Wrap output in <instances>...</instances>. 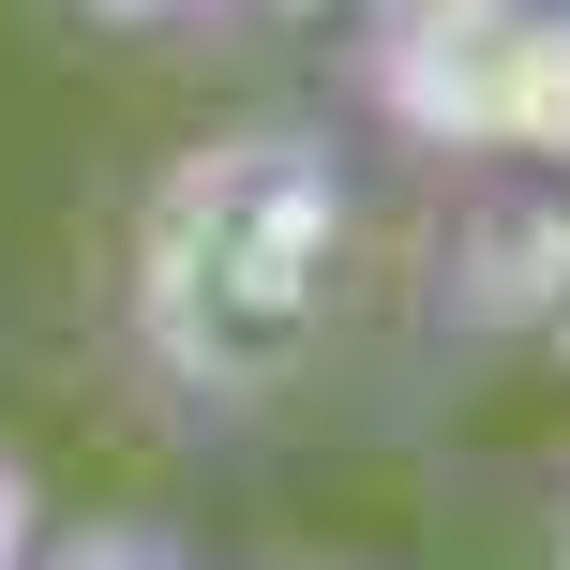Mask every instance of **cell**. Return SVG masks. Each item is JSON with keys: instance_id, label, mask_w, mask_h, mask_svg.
<instances>
[{"instance_id": "obj_3", "label": "cell", "mask_w": 570, "mask_h": 570, "mask_svg": "<svg viewBox=\"0 0 570 570\" xmlns=\"http://www.w3.org/2000/svg\"><path fill=\"white\" fill-rule=\"evenodd\" d=\"M435 315L481 361L570 375V180L481 166V196L451 210V256H435Z\"/></svg>"}, {"instance_id": "obj_1", "label": "cell", "mask_w": 570, "mask_h": 570, "mask_svg": "<svg viewBox=\"0 0 570 570\" xmlns=\"http://www.w3.org/2000/svg\"><path fill=\"white\" fill-rule=\"evenodd\" d=\"M361 150L331 120L180 136L120 210V345L180 421H271L361 315Z\"/></svg>"}, {"instance_id": "obj_4", "label": "cell", "mask_w": 570, "mask_h": 570, "mask_svg": "<svg viewBox=\"0 0 570 570\" xmlns=\"http://www.w3.org/2000/svg\"><path fill=\"white\" fill-rule=\"evenodd\" d=\"M90 30H136V46H210V30H315L361 16V0H76Z\"/></svg>"}, {"instance_id": "obj_2", "label": "cell", "mask_w": 570, "mask_h": 570, "mask_svg": "<svg viewBox=\"0 0 570 570\" xmlns=\"http://www.w3.org/2000/svg\"><path fill=\"white\" fill-rule=\"evenodd\" d=\"M361 106L435 166L570 180V0H361Z\"/></svg>"}, {"instance_id": "obj_5", "label": "cell", "mask_w": 570, "mask_h": 570, "mask_svg": "<svg viewBox=\"0 0 570 570\" xmlns=\"http://www.w3.org/2000/svg\"><path fill=\"white\" fill-rule=\"evenodd\" d=\"M30 570H180V541H150V525H46Z\"/></svg>"}, {"instance_id": "obj_6", "label": "cell", "mask_w": 570, "mask_h": 570, "mask_svg": "<svg viewBox=\"0 0 570 570\" xmlns=\"http://www.w3.org/2000/svg\"><path fill=\"white\" fill-rule=\"evenodd\" d=\"M556 570H570V525H556Z\"/></svg>"}]
</instances>
